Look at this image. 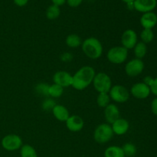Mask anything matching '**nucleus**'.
<instances>
[{"label":"nucleus","instance_id":"obj_1","mask_svg":"<svg viewBox=\"0 0 157 157\" xmlns=\"http://www.w3.org/2000/svg\"><path fill=\"white\" fill-rule=\"evenodd\" d=\"M96 72L94 67L90 66H84L73 75L71 86L78 90H84L92 84Z\"/></svg>","mask_w":157,"mask_h":157},{"label":"nucleus","instance_id":"obj_2","mask_svg":"<svg viewBox=\"0 0 157 157\" xmlns=\"http://www.w3.org/2000/svg\"><path fill=\"white\" fill-rule=\"evenodd\" d=\"M81 48L83 52L90 59H98L103 54V45L96 38L90 37L82 41Z\"/></svg>","mask_w":157,"mask_h":157},{"label":"nucleus","instance_id":"obj_3","mask_svg":"<svg viewBox=\"0 0 157 157\" xmlns=\"http://www.w3.org/2000/svg\"><path fill=\"white\" fill-rule=\"evenodd\" d=\"M111 125L109 124H101L96 127L94 132V139L98 144H106L113 136Z\"/></svg>","mask_w":157,"mask_h":157},{"label":"nucleus","instance_id":"obj_4","mask_svg":"<svg viewBox=\"0 0 157 157\" xmlns=\"http://www.w3.org/2000/svg\"><path fill=\"white\" fill-rule=\"evenodd\" d=\"M92 83L98 93H109L112 87L111 79L108 75L104 72L96 74Z\"/></svg>","mask_w":157,"mask_h":157},{"label":"nucleus","instance_id":"obj_5","mask_svg":"<svg viewBox=\"0 0 157 157\" xmlns=\"http://www.w3.org/2000/svg\"><path fill=\"white\" fill-rule=\"evenodd\" d=\"M128 57V50L123 46H115L109 49L107 58L110 63L120 64L125 62Z\"/></svg>","mask_w":157,"mask_h":157},{"label":"nucleus","instance_id":"obj_6","mask_svg":"<svg viewBox=\"0 0 157 157\" xmlns=\"http://www.w3.org/2000/svg\"><path fill=\"white\" fill-rule=\"evenodd\" d=\"M108 94L110 99L117 103H125L130 98V91L125 87L120 84L112 86Z\"/></svg>","mask_w":157,"mask_h":157},{"label":"nucleus","instance_id":"obj_7","mask_svg":"<svg viewBox=\"0 0 157 157\" xmlns=\"http://www.w3.org/2000/svg\"><path fill=\"white\" fill-rule=\"evenodd\" d=\"M2 147L7 151H15L22 147V140L16 134H8L1 141Z\"/></svg>","mask_w":157,"mask_h":157},{"label":"nucleus","instance_id":"obj_8","mask_svg":"<svg viewBox=\"0 0 157 157\" xmlns=\"http://www.w3.org/2000/svg\"><path fill=\"white\" fill-rule=\"evenodd\" d=\"M144 70V63L141 59L134 58L126 64L125 72L129 77H136Z\"/></svg>","mask_w":157,"mask_h":157},{"label":"nucleus","instance_id":"obj_9","mask_svg":"<svg viewBox=\"0 0 157 157\" xmlns=\"http://www.w3.org/2000/svg\"><path fill=\"white\" fill-rule=\"evenodd\" d=\"M138 42L137 34L133 29L125 30L121 36V43L123 47L126 49H133L136 43Z\"/></svg>","mask_w":157,"mask_h":157},{"label":"nucleus","instance_id":"obj_10","mask_svg":"<svg viewBox=\"0 0 157 157\" xmlns=\"http://www.w3.org/2000/svg\"><path fill=\"white\" fill-rule=\"evenodd\" d=\"M150 87L144 82L136 83L130 89V94L136 99H146L150 96Z\"/></svg>","mask_w":157,"mask_h":157},{"label":"nucleus","instance_id":"obj_11","mask_svg":"<svg viewBox=\"0 0 157 157\" xmlns=\"http://www.w3.org/2000/svg\"><path fill=\"white\" fill-rule=\"evenodd\" d=\"M73 76L65 71H58L54 75V84L61 86L62 87H68L72 85Z\"/></svg>","mask_w":157,"mask_h":157},{"label":"nucleus","instance_id":"obj_12","mask_svg":"<svg viewBox=\"0 0 157 157\" xmlns=\"http://www.w3.org/2000/svg\"><path fill=\"white\" fill-rule=\"evenodd\" d=\"M157 6L156 0H135L133 2V7L135 10L139 12L147 13L153 12Z\"/></svg>","mask_w":157,"mask_h":157},{"label":"nucleus","instance_id":"obj_13","mask_svg":"<svg viewBox=\"0 0 157 157\" xmlns=\"http://www.w3.org/2000/svg\"><path fill=\"white\" fill-rule=\"evenodd\" d=\"M66 127L71 132H79L84 128V120L78 115H72L65 121Z\"/></svg>","mask_w":157,"mask_h":157},{"label":"nucleus","instance_id":"obj_14","mask_svg":"<svg viewBox=\"0 0 157 157\" xmlns=\"http://www.w3.org/2000/svg\"><path fill=\"white\" fill-rule=\"evenodd\" d=\"M120 110L117 105L110 104L104 108V117L107 124L111 125L113 122L120 118Z\"/></svg>","mask_w":157,"mask_h":157},{"label":"nucleus","instance_id":"obj_15","mask_svg":"<svg viewBox=\"0 0 157 157\" xmlns=\"http://www.w3.org/2000/svg\"><path fill=\"white\" fill-rule=\"evenodd\" d=\"M111 127L114 134L122 136L127 133L130 128V124L124 118H119L111 124Z\"/></svg>","mask_w":157,"mask_h":157},{"label":"nucleus","instance_id":"obj_16","mask_svg":"<svg viewBox=\"0 0 157 157\" xmlns=\"http://www.w3.org/2000/svg\"><path fill=\"white\" fill-rule=\"evenodd\" d=\"M140 24L144 29H152L157 24V15L153 12L144 13L140 18Z\"/></svg>","mask_w":157,"mask_h":157},{"label":"nucleus","instance_id":"obj_17","mask_svg":"<svg viewBox=\"0 0 157 157\" xmlns=\"http://www.w3.org/2000/svg\"><path fill=\"white\" fill-rule=\"evenodd\" d=\"M52 111L54 117L58 121H61V122H65L70 117L67 109L64 106L61 105V104H56L52 110Z\"/></svg>","mask_w":157,"mask_h":157},{"label":"nucleus","instance_id":"obj_18","mask_svg":"<svg viewBox=\"0 0 157 157\" xmlns=\"http://www.w3.org/2000/svg\"><path fill=\"white\" fill-rule=\"evenodd\" d=\"M104 157H126L122 147L118 146H110L104 151Z\"/></svg>","mask_w":157,"mask_h":157},{"label":"nucleus","instance_id":"obj_19","mask_svg":"<svg viewBox=\"0 0 157 157\" xmlns=\"http://www.w3.org/2000/svg\"><path fill=\"white\" fill-rule=\"evenodd\" d=\"M65 42L66 44L71 48H76L81 46L82 44L81 38H80L79 35H76V34H71V35H67Z\"/></svg>","mask_w":157,"mask_h":157},{"label":"nucleus","instance_id":"obj_20","mask_svg":"<svg viewBox=\"0 0 157 157\" xmlns=\"http://www.w3.org/2000/svg\"><path fill=\"white\" fill-rule=\"evenodd\" d=\"M133 52H134V55L136 56V58L142 60V58H144L146 56V55H147V44H144L142 41L137 42L136 45H135V47L133 48Z\"/></svg>","mask_w":157,"mask_h":157},{"label":"nucleus","instance_id":"obj_21","mask_svg":"<svg viewBox=\"0 0 157 157\" xmlns=\"http://www.w3.org/2000/svg\"><path fill=\"white\" fill-rule=\"evenodd\" d=\"M61 14V9L59 6H57L55 5H51L46 10V17L49 20H55L59 17Z\"/></svg>","mask_w":157,"mask_h":157},{"label":"nucleus","instance_id":"obj_22","mask_svg":"<svg viewBox=\"0 0 157 157\" xmlns=\"http://www.w3.org/2000/svg\"><path fill=\"white\" fill-rule=\"evenodd\" d=\"M21 157H38L36 150L32 146L29 144H25L20 149Z\"/></svg>","mask_w":157,"mask_h":157},{"label":"nucleus","instance_id":"obj_23","mask_svg":"<svg viewBox=\"0 0 157 157\" xmlns=\"http://www.w3.org/2000/svg\"><path fill=\"white\" fill-rule=\"evenodd\" d=\"M64 92V87L58 85L56 84H53L49 86L48 89V96L54 98H60L63 94Z\"/></svg>","mask_w":157,"mask_h":157},{"label":"nucleus","instance_id":"obj_24","mask_svg":"<svg viewBox=\"0 0 157 157\" xmlns=\"http://www.w3.org/2000/svg\"><path fill=\"white\" fill-rule=\"evenodd\" d=\"M140 38L141 41L146 44L152 42L153 40L154 39V33H153V30L152 29H144V30L140 33Z\"/></svg>","mask_w":157,"mask_h":157},{"label":"nucleus","instance_id":"obj_25","mask_svg":"<svg viewBox=\"0 0 157 157\" xmlns=\"http://www.w3.org/2000/svg\"><path fill=\"white\" fill-rule=\"evenodd\" d=\"M110 98L108 93H99L97 98V103L98 106L101 107H104V108L110 104Z\"/></svg>","mask_w":157,"mask_h":157},{"label":"nucleus","instance_id":"obj_26","mask_svg":"<svg viewBox=\"0 0 157 157\" xmlns=\"http://www.w3.org/2000/svg\"><path fill=\"white\" fill-rule=\"evenodd\" d=\"M126 157H133L136 153V147L131 143H127L122 147Z\"/></svg>","mask_w":157,"mask_h":157},{"label":"nucleus","instance_id":"obj_27","mask_svg":"<svg viewBox=\"0 0 157 157\" xmlns=\"http://www.w3.org/2000/svg\"><path fill=\"white\" fill-rule=\"evenodd\" d=\"M48 89L49 85L45 83H40V84H37L35 87V90L37 91V93L44 95V96H48Z\"/></svg>","mask_w":157,"mask_h":157},{"label":"nucleus","instance_id":"obj_28","mask_svg":"<svg viewBox=\"0 0 157 157\" xmlns=\"http://www.w3.org/2000/svg\"><path fill=\"white\" fill-rule=\"evenodd\" d=\"M55 105L56 104H55V101L54 100L51 99V98H47L42 103L41 107H42V109L44 110H52Z\"/></svg>","mask_w":157,"mask_h":157},{"label":"nucleus","instance_id":"obj_29","mask_svg":"<svg viewBox=\"0 0 157 157\" xmlns=\"http://www.w3.org/2000/svg\"><path fill=\"white\" fill-rule=\"evenodd\" d=\"M84 0H66V2L67 3L70 7L71 8H77L79 6H81V3L83 2Z\"/></svg>","mask_w":157,"mask_h":157},{"label":"nucleus","instance_id":"obj_30","mask_svg":"<svg viewBox=\"0 0 157 157\" xmlns=\"http://www.w3.org/2000/svg\"><path fill=\"white\" fill-rule=\"evenodd\" d=\"M150 91L152 94H153L154 95H156L157 97V78L153 79V83L151 84V85L150 86Z\"/></svg>","mask_w":157,"mask_h":157},{"label":"nucleus","instance_id":"obj_31","mask_svg":"<svg viewBox=\"0 0 157 157\" xmlns=\"http://www.w3.org/2000/svg\"><path fill=\"white\" fill-rule=\"evenodd\" d=\"M151 110L154 115L157 116V98H154L151 102Z\"/></svg>","mask_w":157,"mask_h":157},{"label":"nucleus","instance_id":"obj_32","mask_svg":"<svg viewBox=\"0 0 157 157\" xmlns=\"http://www.w3.org/2000/svg\"><path fill=\"white\" fill-rule=\"evenodd\" d=\"M61 58L63 61H70L73 58V56H72V55L71 53L66 52V53H64L61 55Z\"/></svg>","mask_w":157,"mask_h":157},{"label":"nucleus","instance_id":"obj_33","mask_svg":"<svg viewBox=\"0 0 157 157\" xmlns=\"http://www.w3.org/2000/svg\"><path fill=\"white\" fill-rule=\"evenodd\" d=\"M29 0H13L14 3L17 6H19V7H23V6H26L29 2Z\"/></svg>","mask_w":157,"mask_h":157},{"label":"nucleus","instance_id":"obj_34","mask_svg":"<svg viewBox=\"0 0 157 157\" xmlns=\"http://www.w3.org/2000/svg\"><path fill=\"white\" fill-rule=\"evenodd\" d=\"M153 79H154V78H152V77L147 76V77H145V78H144V84H147V85H148L149 87H150V86L151 85L152 83H153Z\"/></svg>","mask_w":157,"mask_h":157},{"label":"nucleus","instance_id":"obj_35","mask_svg":"<svg viewBox=\"0 0 157 157\" xmlns=\"http://www.w3.org/2000/svg\"><path fill=\"white\" fill-rule=\"evenodd\" d=\"M52 2V4L55 5L57 6H61L66 2V0H51Z\"/></svg>","mask_w":157,"mask_h":157},{"label":"nucleus","instance_id":"obj_36","mask_svg":"<svg viewBox=\"0 0 157 157\" xmlns=\"http://www.w3.org/2000/svg\"><path fill=\"white\" fill-rule=\"evenodd\" d=\"M127 8H128L130 10H132V9H134V7H133V3H128L127 4Z\"/></svg>","mask_w":157,"mask_h":157},{"label":"nucleus","instance_id":"obj_37","mask_svg":"<svg viewBox=\"0 0 157 157\" xmlns=\"http://www.w3.org/2000/svg\"><path fill=\"white\" fill-rule=\"evenodd\" d=\"M122 2H124L126 4H128V3H133L135 0H121Z\"/></svg>","mask_w":157,"mask_h":157},{"label":"nucleus","instance_id":"obj_38","mask_svg":"<svg viewBox=\"0 0 157 157\" xmlns=\"http://www.w3.org/2000/svg\"><path fill=\"white\" fill-rule=\"evenodd\" d=\"M156 157H157V156H156Z\"/></svg>","mask_w":157,"mask_h":157},{"label":"nucleus","instance_id":"obj_39","mask_svg":"<svg viewBox=\"0 0 157 157\" xmlns=\"http://www.w3.org/2000/svg\"></svg>","mask_w":157,"mask_h":157}]
</instances>
